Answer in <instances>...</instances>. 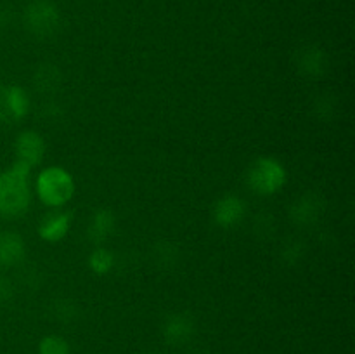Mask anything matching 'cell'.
Wrapping results in <instances>:
<instances>
[{
  "label": "cell",
  "mask_w": 355,
  "mask_h": 354,
  "mask_svg": "<svg viewBox=\"0 0 355 354\" xmlns=\"http://www.w3.org/2000/svg\"><path fill=\"white\" fill-rule=\"evenodd\" d=\"M71 222V212H52V214L45 215L40 221V224H38V236H40L44 242L49 243L61 242V239L69 233Z\"/></svg>",
  "instance_id": "8fae6325"
},
{
  "label": "cell",
  "mask_w": 355,
  "mask_h": 354,
  "mask_svg": "<svg viewBox=\"0 0 355 354\" xmlns=\"http://www.w3.org/2000/svg\"><path fill=\"white\" fill-rule=\"evenodd\" d=\"M194 332H196V326H194L193 318L184 312H173V314L166 316L162 325L163 339L170 346H182V344L189 342Z\"/></svg>",
  "instance_id": "30bf717a"
},
{
  "label": "cell",
  "mask_w": 355,
  "mask_h": 354,
  "mask_svg": "<svg viewBox=\"0 0 355 354\" xmlns=\"http://www.w3.org/2000/svg\"><path fill=\"white\" fill-rule=\"evenodd\" d=\"M295 66L305 78H319L328 69V56L319 45H305L295 56Z\"/></svg>",
  "instance_id": "52a82bcc"
},
{
  "label": "cell",
  "mask_w": 355,
  "mask_h": 354,
  "mask_svg": "<svg viewBox=\"0 0 355 354\" xmlns=\"http://www.w3.org/2000/svg\"><path fill=\"white\" fill-rule=\"evenodd\" d=\"M12 294H14L12 283H10L7 278L0 276V302L10 301V298H12Z\"/></svg>",
  "instance_id": "ffe728a7"
},
{
  "label": "cell",
  "mask_w": 355,
  "mask_h": 354,
  "mask_svg": "<svg viewBox=\"0 0 355 354\" xmlns=\"http://www.w3.org/2000/svg\"><path fill=\"white\" fill-rule=\"evenodd\" d=\"M300 243L295 242V243H288V245H284L283 248V259L284 262L291 264V262H297V260H300L302 253H300Z\"/></svg>",
  "instance_id": "ac0fdd59"
},
{
  "label": "cell",
  "mask_w": 355,
  "mask_h": 354,
  "mask_svg": "<svg viewBox=\"0 0 355 354\" xmlns=\"http://www.w3.org/2000/svg\"><path fill=\"white\" fill-rule=\"evenodd\" d=\"M26 255L23 236L14 231L0 233V267L19 266Z\"/></svg>",
  "instance_id": "7c38bea8"
},
{
  "label": "cell",
  "mask_w": 355,
  "mask_h": 354,
  "mask_svg": "<svg viewBox=\"0 0 355 354\" xmlns=\"http://www.w3.org/2000/svg\"><path fill=\"white\" fill-rule=\"evenodd\" d=\"M114 226H116V217L113 212L110 208H99L90 219L89 228H87V238L96 246H103V243H106L113 235Z\"/></svg>",
  "instance_id": "4fadbf2b"
},
{
  "label": "cell",
  "mask_w": 355,
  "mask_h": 354,
  "mask_svg": "<svg viewBox=\"0 0 355 354\" xmlns=\"http://www.w3.org/2000/svg\"><path fill=\"white\" fill-rule=\"evenodd\" d=\"M214 221L218 228L232 229L243 221L246 214L245 201L236 194H224L214 205Z\"/></svg>",
  "instance_id": "ba28073f"
},
{
  "label": "cell",
  "mask_w": 355,
  "mask_h": 354,
  "mask_svg": "<svg viewBox=\"0 0 355 354\" xmlns=\"http://www.w3.org/2000/svg\"><path fill=\"white\" fill-rule=\"evenodd\" d=\"M38 354H69V344L59 335H45L38 342Z\"/></svg>",
  "instance_id": "2e32d148"
},
{
  "label": "cell",
  "mask_w": 355,
  "mask_h": 354,
  "mask_svg": "<svg viewBox=\"0 0 355 354\" xmlns=\"http://www.w3.org/2000/svg\"><path fill=\"white\" fill-rule=\"evenodd\" d=\"M37 194L47 207H62L75 194L73 176L62 167H47L37 177Z\"/></svg>",
  "instance_id": "7a4b0ae2"
},
{
  "label": "cell",
  "mask_w": 355,
  "mask_h": 354,
  "mask_svg": "<svg viewBox=\"0 0 355 354\" xmlns=\"http://www.w3.org/2000/svg\"><path fill=\"white\" fill-rule=\"evenodd\" d=\"M14 153L17 162L26 163L33 169L35 165L42 163L45 156V142L42 135L35 130H24L14 141Z\"/></svg>",
  "instance_id": "9c48e42d"
},
{
  "label": "cell",
  "mask_w": 355,
  "mask_h": 354,
  "mask_svg": "<svg viewBox=\"0 0 355 354\" xmlns=\"http://www.w3.org/2000/svg\"><path fill=\"white\" fill-rule=\"evenodd\" d=\"M62 75L59 68L51 62H45L37 68L33 75V85L38 92L42 94H52L61 87Z\"/></svg>",
  "instance_id": "5bb4252c"
},
{
  "label": "cell",
  "mask_w": 355,
  "mask_h": 354,
  "mask_svg": "<svg viewBox=\"0 0 355 354\" xmlns=\"http://www.w3.org/2000/svg\"><path fill=\"white\" fill-rule=\"evenodd\" d=\"M30 111V96L19 85H0V121L10 124Z\"/></svg>",
  "instance_id": "5b68a950"
},
{
  "label": "cell",
  "mask_w": 355,
  "mask_h": 354,
  "mask_svg": "<svg viewBox=\"0 0 355 354\" xmlns=\"http://www.w3.org/2000/svg\"><path fill=\"white\" fill-rule=\"evenodd\" d=\"M31 167L14 162L9 169L0 172V215L19 217L28 210L31 201L30 191Z\"/></svg>",
  "instance_id": "6da1fadb"
},
{
  "label": "cell",
  "mask_w": 355,
  "mask_h": 354,
  "mask_svg": "<svg viewBox=\"0 0 355 354\" xmlns=\"http://www.w3.org/2000/svg\"><path fill=\"white\" fill-rule=\"evenodd\" d=\"M322 212H324V200L321 198V194L307 191L291 203L290 217L297 226L309 228L321 219Z\"/></svg>",
  "instance_id": "8992f818"
},
{
  "label": "cell",
  "mask_w": 355,
  "mask_h": 354,
  "mask_svg": "<svg viewBox=\"0 0 355 354\" xmlns=\"http://www.w3.org/2000/svg\"><path fill=\"white\" fill-rule=\"evenodd\" d=\"M23 17L28 31L38 38L52 37L61 26V12L52 0H31Z\"/></svg>",
  "instance_id": "277c9868"
},
{
  "label": "cell",
  "mask_w": 355,
  "mask_h": 354,
  "mask_svg": "<svg viewBox=\"0 0 355 354\" xmlns=\"http://www.w3.org/2000/svg\"><path fill=\"white\" fill-rule=\"evenodd\" d=\"M54 312H55V316H59L61 319H62V314H66L64 319H69L75 316V304L69 301H59V302H55Z\"/></svg>",
  "instance_id": "d6986e66"
},
{
  "label": "cell",
  "mask_w": 355,
  "mask_h": 354,
  "mask_svg": "<svg viewBox=\"0 0 355 354\" xmlns=\"http://www.w3.org/2000/svg\"><path fill=\"white\" fill-rule=\"evenodd\" d=\"M114 266V255L106 246H96L89 255V267L97 276H104L110 273Z\"/></svg>",
  "instance_id": "9a60e30c"
},
{
  "label": "cell",
  "mask_w": 355,
  "mask_h": 354,
  "mask_svg": "<svg viewBox=\"0 0 355 354\" xmlns=\"http://www.w3.org/2000/svg\"><path fill=\"white\" fill-rule=\"evenodd\" d=\"M288 180L286 169L279 160L272 156H260L250 165L246 172V184L250 189L262 196L276 194L284 187Z\"/></svg>",
  "instance_id": "3957f363"
},
{
  "label": "cell",
  "mask_w": 355,
  "mask_h": 354,
  "mask_svg": "<svg viewBox=\"0 0 355 354\" xmlns=\"http://www.w3.org/2000/svg\"><path fill=\"white\" fill-rule=\"evenodd\" d=\"M155 259L158 262H162V266H172V264L177 262V248L173 245H168V243H159L155 248Z\"/></svg>",
  "instance_id": "e0dca14e"
}]
</instances>
